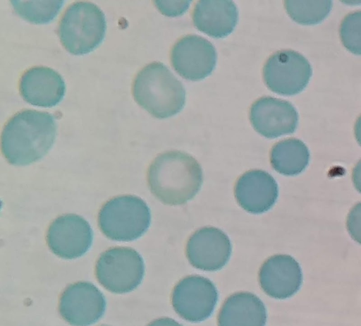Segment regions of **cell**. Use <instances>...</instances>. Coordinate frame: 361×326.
Masks as SVG:
<instances>
[{"label":"cell","instance_id":"obj_22","mask_svg":"<svg viewBox=\"0 0 361 326\" xmlns=\"http://www.w3.org/2000/svg\"><path fill=\"white\" fill-rule=\"evenodd\" d=\"M340 35L344 47L361 55V11L348 15L342 21Z\"/></svg>","mask_w":361,"mask_h":326},{"label":"cell","instance_id":"obj_24","mask_svg":"<svg viewBox=\"0 0 361 326\" xmlns=\"http://www.w3.org/2000/svg\"><path fill=\"white\" fill-rule=\"evenodd\" d=\"M190 1H155L161 12L169 16H176L184 13Z\"/></svg>","mask_w":361,"mask_h":326},{"label":"cell","instance_id":"obj_10","mask_svg":"<svg viewBox=\"0 0 361 326\" xmlns=\"http://www.w3.org/2000/svg\"><path fill=\"white\" fill-rule=\"evenodd\" d=\"M47 243L51 250L64 259L84 255L90 248L92 230L82 217L73 214L58 217L50 225Z\"/></svg>","mask_w":361,"mask_h":326},{"label":"cell","instance_id":"obj_23","mask_svg":"<svg viewBox=\"0 0 361 326\" xmlns=\"http://www.w3.org/2000/svg\"><path fill=\"white\" fill-rule=\"evenodd\" d=\"M347 228L351 237L361 244V203L350 210L347 219Z\"/></svg>","mask_w":361,"mask_h":326},{"label":"cell","instance_id":"obj_8","mask_svg":"<svg viewBox=\"0 0 361 326\" xmlns=\"http://www.w3.org/2000/svg\"><path fill=\"white\" fill-rule=\"evenodd\" d=\"M218 300L214 284L198 275L186 277L174 287L172 306L175 311L187 321L197 322L208 318Z\"/></svg>","mask_w":361,"mask_h":326},{"label":"cell","instance_id":"obj_1","mask_svg":"<svg viewBox=\"0 0 361 326\" xmlns=\"http://www.w3.org/2000/svg\"><path fill=\"white\" fill-rule=\"evenodd\" d=\"M56 133L54 116L47 112L24 110L6 124L1 150L7 161L23 166L44 157L52 147Z\"/></svg>","mask_w":361,"mask_h":326},{"label":"cell","instance_id":"obj_11","mask_svg":"<svg viewBox=\"0 0 361 326\" xmlns=\"http://www.w3.org/2000/svg\"><path fill=\"white\" fill-rule=\"evenodd\" d=\"M171 63L182 77L190 80H200L214 69L216 52L207 40L198 35H187L173 46Z\"/></svg>","mask_w":361,"mask_h":326},{"label":"cell","instance_id":"obj_6","mask_svg":"<svg viewBox=\"0 0 361 326\" xmlns=\"http://www.w3.org/2000/svg\"><path fill=\"white\" fill-rule=\"evenodd\" d=\"M145 274V265L135 250L118 247L103 253L97 260L96 275L99 282L107 290L128 293L137 288Z\"/></svg>","mask_w":361,"mask_h":326},{"label":"cell","instance_id":"obj_27","mask_svg":"<svg viewBox=\"0 0 361 326\" xmlns=\"http://www.w3.org/2000/svg\"><path fill=\"white\" fill-rule=\"evenodd\" d=\"M355 134L358 143L361 145V116L358 118L355 123Z\"/></svg>","mask_w":361,"mask_h":326},{"label":"cell","instance_id":"obj_25","mask_svg":"<svg viewBox=\"0 0 361 326\" xmlns=\"http://www.w3.org/2000/svg\"><path fill=\"white\" fill-rule=\"evenodd\" d=\"M147 326H183L173 319L169 318H162L154 320Z\"/></svg>","mask_w":361,"mask_h":326},{"label":"cell","instance_id":"obj_16","mask_svg":"<svg viewBox=\"0 0 361 326\" xmlns=\"http://www.w3.org/2000/svg\"><path fill=\"white\" fill-rule=\"evenodd\" d=\"M235 195L246 211L260 214L269 210L278 198V186L274 179L262 170L245 173L238 180Z\"/></svg>","mask_w":361,"mask_h":326},{"label":"cell","instance_id":"obj_14","mask_svg":"<svg viewBox=\"0 0 361 326\" xmlns=\"http://www.w3.org/2000/svg\"><path fill=\"white\" fill-rule=\"evenodd\" d=\"M259 280L262 290L269 296L285 299L293 296L302 282L298 262L288 255H276L267 260L260 268Z\"/></svg>","mask_w":361,"mask_h":326},{"label":"cell","instance_id":"obj_26","mask_svg":"<svg viewBox=\"0 0 361 326\" xmlns=\"http://www.w3.org/2000/svg\"><path fill=\"white\" fill-rule=\"evenodd\" d=\"M353 181L356 189L361 193V160L353 169Z\"/></svg>","mask_w":361,"mask_h":326},{"label":"cell","instance_id":"obj_13","mask_svg":"<svg viewBox=\"0 0 361 326\" xmlns=\"http://www.w3.org/2000/svg\"><path fill=\"white\" fill-rule=\"evenodd\" d=\"M250 121L259 134L274 138L293 133L298 125V115L290 103L264 97L252 104Z\"/></svg>","mask_w":361,"mask_h":326},{"label":"cell","instance_id":"obj_5","mask_svg":"<svg viewBox=\"0 0 361 326\" xmlns=\"http://www.w3.org/2000/svg\"><path fill=\"white\" fill-rule=\"evenodd\" d=\"M150 211L140 198L123 195L108 201L99 214L102 231L110 239L130 241L138 239L148 229Z\"/></svg>","mask_w":361,"mask_h":326},{"label":"cell","instance_id":"obj_20","mask_svg":"<svg viewBox=\"0 0 361 326\" xmlns=\"http://www.w3.org/2000/svg\"><path fill=\"white\" fill-rule=\"evenodd\" d=\"M285 7L290 18L303 25L317 24L329 13L331 1H286Z\"/></svg>","mask_w":361,"mask_h":326},{"label":"cell","instance_id":"obj_17","mask_svg":"<svg viewBox=\"0 0 361 326\" xmlns=\"http://www.w3.org/2000/svg\"><path fill=\"white\" fill-rule=\"evenodd\" d=\"M192 18L199 30L211 37L221 38L234 30L238 12L232 1L202 0L197 3Z\"/></svg>","mask_w":361,"mask_h":326},{"label":"cell","instance_id":"obj_15","mask_svg":"<svg viewBox=\"0 0 361 326\" xmlns=\"http://www.w3.org/2000/svg\"><path fill=\"white\" fill-rule=\"evenodd\" d=\"M20 91L23 98L29 104L51 107L63 98L66 85L61 76L54 70L37 66L30 68L23 75Z\"/></svg>","mask_w":361,"mask_h":326},{"label":"cell","instance_id":"obj_3","mask_svg":"<svg viewBox=\"0 0 361 326\" xmlns=\"http://www.w3.org/2000/svg\"><path fill=\"white\" fill-rule=\"evenodd\" d=\"M133 92L135 101L159 119L176 114L185 102V91L182 83L159 62L148 64L137 73Z\"/></svg>","mask_w":361,"mask_h":326},{"label":"cell","instance_id":"obj_19","mask_svg":"<svg viewBox=\"0 0 361 326\" xmlns=\"http://www.w3.org/2000/svg\"><path fill=\"white\" fill-rule=\"evenodd\" d=\"M270 159L276 171L286 176H294L306 168L310 153L301 140L291 138L276 143L271 150Z\"/></svg>","mask_w":361,"mask_h":326},{"label":"cell","instance_id":"obj_7","mask_svg":"<svg viewBox=\"0 0 361 326\" xmlns=\"http://www.w3.org/2000/svg\"><path fill=\"white\" fill-rule=\"evenodd\" d=\"M264 79L273 92L293 95L307 86L312 75L308 61L300 54L280 51L269 58L264 66Z\"/></svg>","mask_w":361,"mask_h":326},{"label":"cell","instance_id":"obj_18","mask_svg":"<svg viewBox=\"0 0 361 326\" xmlns=\"http://www.w3.org/2000/svg\"><path fill=\"white\" fill-rule=\"evenodd\" d=\"M267 310L255 294L239 292L224 303L219 315V326H265Z\"/></svg>","mask_w":361,"mask_h":326},{"label":"cell","instance_id":"obj_21","mask_svg":"<svg viewBox=\"0 0 361 326\" xmlns=\"http://www.w3.org/2000/svg\"><path fill=\"white\" fill-rule=\"evenodd\" d=\"M63 1H11L15 11L27 21L44 24L58 14Z\"/></svg>","mask_w":361,"mask_h":326},{"label":"cell","instance_id":"obj_12","mask_svg":"<svg viewBox=\"0 0 361 326\" xmlns=\"http://www.w3.org/2000/svg\"><path fill=\"white\" fill-rule=\"evenodd\" d=\"M231 244L228 237L220 229L204 227L189 239L186 255L190 263L204 271L221 269L228 261Z\"/></svg>","mask_w":361,"mask_h":326},{"label":"cell","instance_id":"obj_2","mask_svg":"<svg viewBox=\"0 0 361 326\" xmlns=\"http://www.w3.org/2000/svg\"><path fill=\"white\" fill-rule=\"evenodd\" d=\"M147 179L154 195L169 205H182L191 200L203 181L200 164L180 151L159 155L149 167Z\"/></svg>","mask_w":361,"mask_h":326},{"label":"cell","instance_id":"obj_9","mask_svg":"<svg viewBox=\"0 0 361 326\" xmlns=\"http://www.w3.org/2000/svg\"><path fill=\"white\" fill-rule=\"evenodd\" d=\"M106 301L102 292L90 282H78L63 292L59 312L73 326H87L97 322L104 313Z\"/></svg>","mask_w":361,"mask_h":326},{"label":"cell","instance_id":"obj_4","mask_svg":"<svg viewBox=\"0 0 361 326\" xmlns=\"http://www.w3.org/2000/svg\"><path fill=\"white\" fill-rule=\"evenodd\" d=\"M106 19L95 4L76 2L66 10L59 27V36L63 47L75 55L87 54L97 47L106 33Z\"/></svg>","mask_w":361,"mask_h":326}]
</instances>
